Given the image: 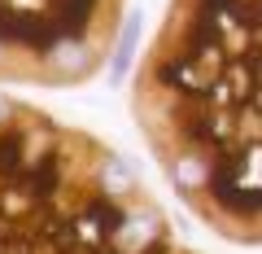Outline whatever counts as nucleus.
I'll use <instances>...</instances> for the list:
<instances>
[{
	"label": "nucleus",
	"instance_id": "1",
	"mask_svg": "<svg viewBox=\"0 0 262 254\" xmlns=\"http://www.w3.org/2000/svg\"><path fill=\"white\" fill-rule=\"evenodd\" d=\"M131 119L196 224L262 245V0H166Z\"/></svg>",
	"mask_w": 262,
	"mask_h": 254
},
{
	"label": "nucleus",
	"instance_id": "2",
	"mask_svg": "<svg viewBox=\"0 0 262 254\" xmlns=\"http://www.w3.org/2000/svg\"><path fill=\"white\" fill-rule=\"evenodd\" d=\"M140 171L96 132L0 92V254H170Z\"/></svg>",
	"mask_w": 262,
	"mask_h": 254
},
{
	"label": "nucleus",
	"instance_id": "3",
	"mask_svg": "<svg viewBox=\"0 0 262 254\" xmlns=\"http://www.w3.org/2000/svg\"><path fill=\"white\" fill-rule=\"evenodd\" d=\"M127 0H0V84L79 88L110 66Z\"/></svg>",
	"mask_w": 262,
	"mask_h": 254
},
{
	"label": "nucleus",
	"instance_id": "4",
	"mask_svg": "<svg viewBox=\"0 0 262 254\" xmlns=\"http://www.w3.org/2000/svg\"><path fill=\"white\" fill-rule=\"evenodd\" d=\"M170 254H201V250H192V245H184V241H179V245H175Z\"/></svg>",
	"mask_w": 262,
	"mask_h": 254
}]
</instances>
